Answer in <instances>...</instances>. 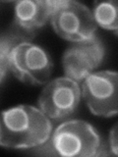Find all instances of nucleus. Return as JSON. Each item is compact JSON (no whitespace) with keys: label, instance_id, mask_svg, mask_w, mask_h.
<instances>
[{"label":"nucleus","instance_id":"nucleus-5","mask_svg":"<svg viewBox=\"0 0 118 157\" xmlns=\"http://www.w3.org/2000/svg\"><path fill=\"white\" fill-rule=\"evenodd\" d=\"M82 97L92 114L109 118L118 114V72L91 74L82 85Z\"/></svg>","mask_w":118,"mask_h":157},{"label":"nucleus","instance_id":"nucleus-6","mask_svg":"<svg viewBox=\"0 0 118 157\" xmlns=\"http://www.w3.org/2000/svg\"><path fill=\"white\" fill-rule=\"evenodd\" d=\"M81 96L79 82L68 77H58L44 86L37 105L50 120L61 121L76 112Z\"/></svg>","mask_w":118,"mask_h":157},{"label":"nucleus","instance_id":"nucleus-9","mask_svg":"<svg viewBox=\"0 0 118 157\" xmlns=\"http://www.w3.org/2000/svg\"><path fill=\"white\" fill-rule=\"evenodd\" d=\"M92 11L97 26L118 36V0L95 1Z\"/></svg>","mask_w":118,"mask_h":157},{"label":"nucleus","instance_id":"nucleus-10","mask_svg":"<svg viewBox=\"0 0 118 157\" xmlns=\"http://www.w3.org/2000/svg\"><path fill=\"white\" fill-rule=\"evenodd\" d=\"M19 43L22 42L8 31L1 33V37H0V74H1L2 83L9 70L10 54H11L13 48Z\"/></svg>","mask_w":118,"mask_h":157},{"label":"nucleus","instance_id":"nucleus-2","mask_svg":"<svg viewBox=\"0 0 118 157\" xmlns=\"http://www.w3.org/2000/svg\"><path fill=\"white\" fill-rule=\"evenodd\" d=\"M50 23L59 36L73 43L95 36L97 29L92 10L75 0H53Z\"/></svg>","mask_w":118,"mask_h":157},{"label":"nucleus","instance_id":"nucleus-11","mask_svg":"<svg viewBox=\"0 0 118 157\" xmlns=\"http://www.w3.org/2000/svg\"><path fill=\"white\" fill-rule=\"evenodd\" d=\"M108 142H109V147L113 155L118 156V122L115 123L109 131Z\"/></svg>","mask_w":118,"mask_h":157},{"label":"nucleus","instance_id":"nucleus-1","mask_svg":"<svg viewBox=\"0 0 118 157\" xmlns=\"http://www.w3.org/2000/svg\"><path fill=\"white\" fill-rule=\"evenodd\" d=\"M52 123L34 106L18 105L1 113L0 144L13 149H30L51 137Z\"/></svg>","mask_w":118,"mask_h":157},{"label":"nucleus","instance_id":"nucleus-8","mask_svg":"<svg viewBox=\"0 0 118 157\" xmlns=\"http://www.w3.org/2000/svg\"><path fill=\"white\" fill-rule=\"evenodd\" d=\"M53 0H20L14 5V17L8 32L21 42L31 41L50 20Z\"/></svg>","mask_w":118,"mask_h":157},{"label":"nucleus","instance_id":"nucleus-4","mask_svg":"<svg viewBox=\"0 0 118 157\" xmlns=\"http://www.w3.org/2000/svg\"><path fill=\"white\" fill-rule=\"evenodd\" d=\"M50 140L57 155L65 157L96 156L101 140L97 131L83 120H69L59 125Z\"/></svg>","mask_w":118,"mask_h":157},{"label":"nucleus","instance_id":"nucleus-7","mask_svg":"<svg viewBox=\"0 0 118 157\" xmlns=\"http://www.w3.org/2000/svg\"><path fill=\"white\" fill-rule=\"evenodd\" d=\"M104 57L105 47L96 36L85 41L73 43L62 56L65 77L82 82L101 65Z\"/></svg>","mask_w":118,"mask_h":157},{"label":"nucleus","instance_id":"nucleus-3","mask_svg":"<svg viewBox=\"0 0 118 157\" xmlns=\"http://www.w3.org/2000/svg\"><path fill=\"white\" fill-rule=\"evenodd\" d=\"M53 62L43 47L32 41L16 45L9 57V71L26 85H46L51 77Z\"/></svg>","mask_w":118,"mask_h":157}]
</instances>
